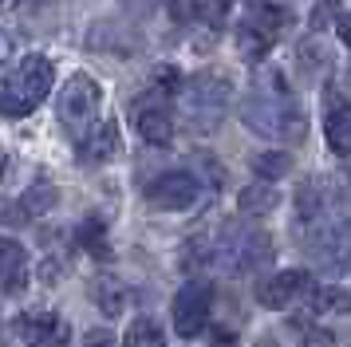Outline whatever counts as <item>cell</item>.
<instances>
[{
    "mask_svg": "<svg viewBox=\"0 0 351 347\" xmlns=\"http://www.w3.org/2000/svg\"><path fill=\"white\" fill-rule=\"evenodd\" d=\"M241 123L249 126V130H256V134H265V139H276V142H300L304 139V115L288 99L280 75H272V91H261L253 99H245Z\"/></svg>",
    "mask_w": 351,
    "mask_h": 347,
    "instance_id": "1",
    "label": "cell"
},
{
    "mask_svg": "<svg viewBox=\"0 0 351 347\" xmlns=\"http://www.w3.org/2000/svg\"><path fill=\"white\" fill-rule=\"evenodd\" d=\"M213 265L229 276H249L272 265V237L256 225H221L213 237Z\"/></svg>",
    "mask_w": 351,
    "mask_h": 347,
    "instance_id": "2",
    "label": "cell"
},
{
    "mask_svg": "<svg viewBox=\"0 0 351 347\" xmlns=\"http://www.w3.org/2000/svg\"><path fill=\"white\" fill-rule=\"evenodd\" d=\"M51 83H56V71H51L48 56H28L0 91V115L20 119V115L36 110L51 95Z\"/></svg>",
    "mask_w": 351,
    "mask_h": 347,
    "instance_id": "3",
    "label": "cell"
},
{
    "mask_svg": "<svg viewBox=\"0 0 351 347\" xmlns=\"http://www.w3.org/2000/svg\"><path fill=\"white\" fill-rule=\"evenodd\" d=\"M229 99H233V83L217 71H202L193 75L186 87H182V107H186V119L197 130H213V126L225 119L229 110Z\"/></svg>",
    "mask_w": 351,
    "mask_h": 347,
    "instance_id": "4",
    "label": "cell"
},
{
    "mask_svg": "<svg viewBox=\"0 0 351 347\" xmlns=\"http://www.w3.org/2000/svg\"><path fill=\"white\" fill-rule=\"evenodd\" d=\"M99 103H103V87L87 71H75L60 87V123L71 130V134H83L91 130V119H95Z\"/></svg>",
    "mask_w": 351,
    "mask_h": 347,
    "instance_id": "5",
    "label": "cell"
},
{
    "mask_svg": "<svg viewBox=\"0 0 351 347\" xmlns=\"http://www.w3.org/2000/svg\"><path fill=\"white\" fill-rule=\"evenodd\" d=\"M209 308H213V288L206 280H190L182 284V292L174 296V331L182 339H193V335H202L209 324Z\"/></svg>",
    "mask_w": 351,
    "mask_h": 347,
    "instance_id": "6",
    "label": "cell"
},
{
    "mask_svg": "<svg viewBox=\"0 0 351 347\" xmlns=\"http://www.w3.org/2000/svg\"><path fill=\"white\" fill-rule=\"evenodd\" d=\"M202 198V182H197V174L190 170H170L154 178L150 189H146V202L154 205V209H166V213H182V209H190L197 205Z\"/></svg>",
    "mask_w": 351,
    "mask_h": 347,
    "instance_id": "7",
    "label": "cell"
},
{
    "mask_svg": "<svg viewBox=\"0 0 351 347\" xmlns=\"http://www.w3.org/2000/svg\"><path fill=\"white\" fill-rule=\"evenodd\" d=\"M308 249L316 256V265L332 268V272L351 268V221H319L312 229Z\"/></svg>",
    "mask_w": 351,
    "mask_h": 347,
    "instance_id": "8",
    "label": "cell"
},
{
    "mask_svg": "<svg viewBox=\"0 0 351 347\" xmlns=\"http://www.w3.org/2000/svg\"><path fill=\"white\" fill-rule=\"evenodd\" d=\"M16 335L28 347H67L71 324L60 320L56 312H24L16 320Z\"/></svg>",
    "mask_w": 351,
    "mask_h": 347,
    "instance_id": "9",
    "label": "cell"
},
{
    "mask_svg": "<svg viewBox=\"0 0 351 347\" xmlns=\"http://www.w3.org/2000/svg\"><path fill=\"white\" fill-rule=\"evenodd\" d=\"M304 288H308V272H300V268H285V272H276V276H265V280L253 288V296H256L261 308L280 312V308H288L292 300L300 296Z\"/></svg>",
    "mask_w": 351,
    "mask_h": 347,
    "instance_id": "10",
    "label": "cell"
},
{
    "mask_svg": "<svg viewBox=\"0 0 351 347\" xmlns=\"http://www.w3.org/2000/svg\"><path fill=\"white\" fill-rule=\"evenodd\" d=\"M56 202H60V189L51 186V182H36V186H28V193H24L16 205H4L0 213L12 221V225H24V221L51 213V209H56Z\"/></svg>",
    "mask_w": 351,
    "mask_h": 347,
    "instance_id": "11",
    "label": "cell"
},
{
    "mask_svg": "<svg viewBox=\"0 0 351 347\" xmlns=\"http://www.w3.org/2000/svg\"><path fill=\"white\" fill-rule=\"evenodd\" d=\"M119 146H123V139H119V123H114V119H103V123L91 126L87 139L80 142V162H91V166L111 162V158L119 154Z\"/></svg>",
    "mask_w": 351,
    "mask_h": 347,
    "instance_id": "12",
    "label": "cell"
},
{
    "mask_svg": "<svg viewBox=\"0 0 351 347\" xmlns=\"http://www.w3.org/2000/svg\"><path fill=\"white\" fill-rule=\"evenodd\" d=\"M134 126H138L143 142H150V146H170L174 142V119L162 103H143L134 110Z\"/></svg>",
    "mask_w": 351,
    "mask_h": 347,
    "instance_id": "13",
    "label": "cell"
},
{
    "mask_svg": "<svg viewBox=\"0 0 351 347\" xmlns=\"http://www.w3.org/2000/svg\"><path fill=\"white\" fill-rule=\"evenodd\" d=\"M91 300H95V308L103 315H123L130 308V288L123 280H114V276H99L91 280Z\"/></svg>",
    "mask_w": 351,
    "mask_h": 347,
    "instance_id": "14",
    "label": "cell"
},
{
    "mask_svg": "<svg viewBox=\"0 0 351 347\" xmlns=\"http://www.w3.org/2000/svg\"><path fill=\"white\" fill-rule=\"evenodd\" d=\"M280 205V193L269 186V182H253V186H245L237 193V209L245 213V217H265V213H272Z\"/></svg>",
    "mask_w": 351,
    "mask_h": 347,
    "instance_id": "15",
    "label": "cell"
},
{
    "mask_svg": "<svg viewBox=\"0 0 351 347\" xmlns=\"http://www.w3.org/2000/svg\"><path fill=\"white\" fill-rule=\"evenodd\" d=\"M0 280H4V292L24 288V249L12 237H0Z\"/></svg>",
    "mask_w": 351,
    "mask_h": 347,
    "instance_id": "16",
    "label": "cell"
},
{
    "mask_svg": "<svg viewBox=\"0 0 351 347\" xmlns=\"http://www.w3.org/2000/svg\"><path fill=\"white\" fill-rule=\"evenodd\" d=\"M324 139L335 154H351V103H339V107L328 110L324 119Z\"/></svg>",
    "mask_w": 351,
    "mask_h": 347,
    "instance_id": "17",
    "label": "cell"
},
{
    "mask_svg": "<svg viewBox=\"0 0 351 347\" xmlns=\"http://www.w3.org/2000/svg\"><path fill=\"white\" fill-rule=\"evenodd\" d=\"M308 308L319 315H343V312H351V292H343L339 284H319L316 292L308 296Z\"/></svg>",
    "mask_w": 351,
    "mask_h": 347,
    "instance_id": "18",
    "label": "cell"
},
{
    "mask_svg": "<svg viewBox=\"0 0 351 347\" xmlns=\"http://www.w3.org/2000/svg\"><path fill=\"white\" fill-rule=\"evenodd\" d=\"M288 20H292V12L280 8V4H253V16H249L245 24H253L256 32H265L269 40H276V36L288 28Z\"/></svg>",
    "mask_w": 351,
    "mask_h": 347,
    "instance_id": "19",
    "label": "cell"
},
{
    "mask_svg": "<svg viewBox=\"0 0 351 347\" xmlns=\"http://www.w3.org/2000/svg\"><path fill=\"white\" fill-rule=\"evenodd\" d=\"M80 245L91 252V256H99V261H111V256H114L111 241H107V225H103L99 217H87L80 225Z\"/></svg>",
    "mask_w": 351,
    "mask_h": 347,
    "instance_id": "20",
    "label": "cell"
},
{
    "mask_svg": "<svg viewBox=\"0 0 351 347\" xmlns=\"http://www.w3.org/2000/svg\"><path fill=\"white\" fill-rule=\"evenodd\" d=\"M123 347H166V331H162L154 320L138 315L127 328V335H123Z\"/></svg>",
    "mask_w": 351,
    "mask_h": 347,
    "instance_id": "21",
    "label": "cell"
},
{
    "mask_svg": "<svg viewBox=\"0 0 351 347\" xmlns=\"http://www.w3.org/2000/svg\"><path fill=\"white\" fill-rule=\"evenodd\" d=\"M253 170L261 182H280L288 170H292V158L285 154V150H265V154L253 158Z\"/></svg>",
    "mask_w": 351,
    "mask_h": 347,
    "instance_id": "22",
    "label": "cell"
},
{
    "mask_svg": "<svg viewBox=\"0 0 351 347\" xmlns=\"http://www.w3.org/2000/svg\"><path fill=\"white\" fill-rule=\"evenodd\" d=\"M269 36L265 32H256L253 24H241V32H237V47L245 51V60H261L265 51H269Z\"/></svg>",
    "mask_w": 351,
    "mask_h": 347,
    "instance_id": "23",
    "label": "cell"
},
{
    "mask_svg": "<svg viewBox=\"0 0 351 347\" xmlns=\"http://www.w3.org/2000/svg\"><path fill=\"white\" fill-rule=\"evenodd\" d=\"M339 0H319L316 8H312V16H308V28L312 32H319V28H328L332 20H339Z\"/></svg>",
    "mask_w": 351,
    "mask_h": 347,
    "instance_id": "24",
    "label": "cell"
},
{
    "mask_svg": "<svg viewBox=\"0 0 351 347\" xmlns=\"http://www.w3.org/2000/svg\"><path fill=\"white\" fill-rule=\"evenodd\" d=\"M300 347H335V335L328 328H304L300 331Z\"/></svg>",
    "mask_w": 351,
    "mask_h": 347,
    "instance_id": "25",
    "label": "cell"
},
{
    "mask_svg": "<svg viewBox=\"0 0 351 347\" xmlns=\"http://www.w3.org/2000/svg\"><path fill=\"white\" fill-rule=\"evenodd\" d=\"M83 347H114V335L111 331H103V328H95V331L83 335Z\"/></svg>",
    "mask_w": 351,
    "mask_h": 347,
    "instance_id": "26",
    "label": "cell"
},
{
    "mask_svg": "<svg viewBox=\"0 0 351 347\" xmlns=\"http://www.w3.org/2000/svg\"><path fill=\"white\" fill-rule=\"evenodd\" d=\"M158 83H162V91H178V87H186L174 67H158Z\"/></svg>",
    "mask_w": 351,
    "mask_h": 347,
    "instance_id": "27",
    "label": "cell"
},
{
    "mask_svg": "<svg viewBox=\"0 0 351 347\" xmlns=\"http://www.w3.org/2000/svg\"><path fill=\"white\" fill-rule=\"evenodd\" d=\"M335 32H339V40L351 47V12H343L339 20H335Z\"/></svg>",
    "mask_w": 351,
    "mask_h": 347,
    "instance_id": "28",
    "label": "cell"
},
{
    "mask_svg": "<svg viewBox=\"0 0 351 347\" xmlns=\"http://www.w3.org/2000/svg\"><path fill=\"white\" fill-rule=\"evenodd\" d=\"M60 272H64V268H60V265H56V261H48V265H44V268H40V280H56V276H60Z\"/></svg>",
    "mask_w": 351,
    "mask_h": 347,
    "instance_id": "29",
    "label": "cell"
},
{
    "mask_svg": "<svg viewBox=\"0 0 351 347\" xmlns=\"http://www.w3.org/2000/svg\"><path fill=\"white\" fill-rule=\"evenodd\" d=\"M8 56H12V40H8V36L0 32V63L8 60Z\"/></svg>",
    "mask_w": 351,
    "mask_h": 347,
    "instance_id": "30",
    "label": "cell"
},
{
    "mask_svg": "<svg viewBox=\"0 0 351 347\" xmlns=\"http://www.w3.org/2000/svg\"><path fill=\"white\" fill-rule=\"evenodd\" d=\"M213 347H233V335H229V331H217V339H213Z\"/></svg>",
    "mask_w": 351,
    "mask_h": 347,
    "instance_id": "31",
    "label": "cell"
},
{
    "mask_svg": "<svg viewBox=\"0 0 351 347\" xmlns=\"http://www.w3.org/2000/svg\"><path fill=\"white\" fill-rule=\"evenodd\" d=\"M229 4H233V0H213V8H217V12H225Z\"/></svg>",
    "mask_w": 351,
    "mask_h": 347,
    "instance_id": "32",
    "label": "cell"
},
{
    "mask_svg": "<svg viewBox=\"0 0 351 347\" xmlns=\"http://www.w3.org/2000/svg\"><path fill=\"white\" fill-rule=\"evenodd\" d=\"M20 0H0V12H4V8H16Z\"/></svg>",
    "mask_w": 351,
    "mask_h": 347,
    "instance_id": "33",
    "label": "cell"
},
{
    "mask_svg": "<svg viewBox=\"0 0 351 347\" xmlns=\"http://www.w3.org/2000/svg\"><path fill=\"white\" fill-rule=\"evenodd\" d=\"M4 166H8V154H4V150H0V174H4Z\"/></svg>",
    "mask_w": 351,
    "mask_h": 347,
    "instance_id": "34",
    "label": "cell"
},
{
    "mask_svg": "<svg viewBox=\"0 0 351 347\" xmlns=\"http://www.w3.org/2000/svg\"><path fill=\"white\" fill-rule=\"evenodd\" d=\"M256 347H272V339H261V344H256Z\"/></svg>",
    "mask_w": 351,
    "mask_h": 347,
    "instance_id": "35",
    "label": "cell"
}]
</instances>
